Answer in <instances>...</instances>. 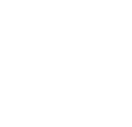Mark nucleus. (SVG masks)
Returning <instances> with one entry per match:
<instances>
[]
</instances>
